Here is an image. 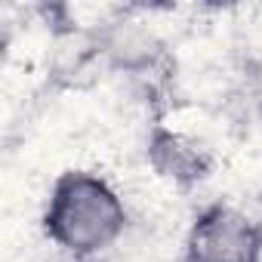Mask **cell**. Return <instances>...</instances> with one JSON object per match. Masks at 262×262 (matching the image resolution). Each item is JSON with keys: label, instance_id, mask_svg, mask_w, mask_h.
Segmentation results:
<instances>
[{"label": "cell", "instance_id": "obj_1", "mask_svg": "<svg viewBox=\"0 0 262 262\" xmlns=\"http://www.w3.org/2000/svg\"><path fill=\"white\" fill-rule=\"evenodd\" d=\"M123 201L102 176L71 170L56 179L43 213V228L56 247L74 259H96L123 234Z\"/></svg>", "mask_w": 262, "mask_h": 262}, {"label": "cell", "instance_id": "obj_2", "mask_svg": "<svg viewBox=\"0 0 262 262\" xmlns=\"http://www.w3.org/2000/svg\"><path fill=\"white\" fill-rule=\"evenodd\" d=\"M262 231L231 207L207 210L188 234V262H259Z\"/></svg>", "mask_w": 262, "mask_h": 262}, {"label": "cell", "instance_id": "obj_3", "mask_svg": "<svg viewBox=\"0 0 262 262\" xmlns=\"http://www.w3.org/2000/svg\"><path fill=\"white\" fill-rule=\"evenodd\" d=\"M151 155H155V167L167 179H201L207 170L204 151L176 133H161L151 145Z\"/></svg>", "mask_w": 262, "mask_h": 262}, {"label": "cell", "instance_id": "obj_4", "mask_svg": "<svg viewBox=\"0 0 262 262\" xmlns=\"http://www.w3.org/2000/svg\"><path fill=\"white\" fill-rule=\"evenodd\" d=\"M74 262H96V259H74Z\"/></svg>", "mask_w": 262, "mask_h": 262}]
</instances>
